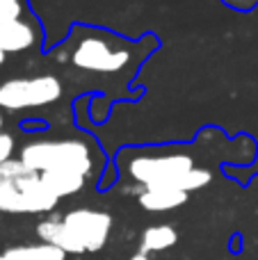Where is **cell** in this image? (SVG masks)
I'll list each match as a JSON object with an SVG mask.
<instances>
[{"instance_id":"1","label":"cell","mask_w":258,"mask_h":260,"mask_svg":"<svg viewBox=\"0 0 258 260\" xmlns=\"http://www.w3.org/2000/svg\"><path fill=\"white\" fill-rule=\"evenodd\" d=\"M21 160L35 174L44 171H76L89 176L94 171V151L82 139H41L21 148Z\"/></svg>"},{"instance_id":"2","label":"cell","mask_w":258,"mask_h":260,"mask_svg":"<svg viewBox=\"0 0 258 260\" xmlns=\"http://www.w3.org/2000/svg\"><path fill=\"white\" fill-rule=\"evenodd\" d=\"M69 55L78 69L91 73H119L131 62L128 46L99 30H91L89 35L78 39V44Z\"/></svg>"},{"instance_id":"3","label":"cell","mask_w":258,"mask_h":260,"mask_svg":"<svg viewBox=\"0 0 258 260\" xmlns=\"http://www.w3.org/2000/svg\"><path fill=\"white\" fill-rule=\"evenodd\" d=\"M126 169L142 187H176L195 169V160L183 153L169 155H135L126 162Z\"/></svg>"},{"instance_id":"4","label":"cell","mask_w":258,"mask_h":260,"mask_svg":"<svg viewBox=\"0 0 258 260\" xmlns=\"http://www.w3.org/2000/svg\"><path fill=\"white\" fill-rule=\"evenodd\" d=\"M62 82L55 76L12 78L0 85V110H32L46 108L62 99Z\"/></svg>"},{"instance_id":"5","label":"cell","mask_w":258,"mask_h":260,"mask_svg":"<svg viewBox=\"0 0 258 260\" xmlns=\"http://www.w3.org/2000/svg\"><path fill=\"white\" fill-rule=\"evenodd\" d=\"M62 221L82 244L85 253L101 251L112 231V217L103 210H91V208H76V210L67 212Z\"/></svg>"},{"instance_id":"6","label":"cell","mask_w":258,"mask_h":260,"mask_svg":"<svg viewBox=\"0 0 258 260\" xmlns=\"http://www.w3.org/2000/svg\"><path fill=\"white\" fill-rule=\"evenodd\" d=\"M37 39H39V30L25 16H0V50L3 53H25L37 44Z\"/></svg>"},{"instance_id":"7","label":"cell","mask_w":258,"mask_h":260,"mask_svg":"<svg viewBox=\"0 0 258 260\" xmlns=\"http://www.w3.org/2000/svg\"><path fill=\"white\" fill-rule=\"evenodd\" d=\"M37 235H39L41 242L53 244V247L62 249L64 253H85L82 244L78 242L76 235L69 231V226L64 224L62 219L48 217V219L39 221V224H37Z\"/></svg>"},{"instance_id":"8","label":"cell","mask_w":258,"mask_h":260,"mask_svg":"<svg viewBox=\"0 0 258 260\" xmlns=\"http://www.w3.org/2000/svg\"><path fill=\"white\" fill-rule=\"evenodd\" d=\"M137 201L149 212H167L183 206L187 201V194L176 187H144L137 197Z\"/></svg>"},{"instance_id":"9","label":"cell","mask_w":258,"mask_h":260,"mask_svg":"<svg viewBox=\"0 0 258 260\" xmlns=\"http://www.w3.org/2000/svg\"><path fill=\"white\" fill-rule=\"evenodd\" d=\"M41 176V183L48 187L50 194H55L57 199L62 197H73L85 187V176L76 174V171H44Z\"/></svg>"},{"instance_id":"10","label":"cell","mask_w":258,"mask_h":260,"mask_svg":"<svg viewBox=\"0 0 258 260\" xmlns=\"http://www.w3.org/2000/svg\"><path fill=\"white\" fill-rule=\"evenodd\" d=\"M178 242V233L174 226L169 224H155L142 233L140 238V251L142 253H155V251H165V249H172Z\"/></svg>"},{"instance_id":"11","label":"cell","mask_w":258,"mask_h":260,"mask_svg":"<svg viewBox=\"0 0 258 260\" xmlns=\"http://www.w3.org/2000/svg\"><path fill=\"white\" fill-rule=\"evenodd\" d=\"M0 212H30L32 215V206H30V197L23 192L18 185H3L0 183Z\"/></svg>"},{"instance_id":"12","label":"cell","mask_w":258,"mask_h":260,"mask_svg":"<svg viewBox=\"0 0 258 260\" xmlns=\"http://www.w3.org/2000/svg\"><path fill=\"white\" fill-rule=\"evenodd\" d=\"M14 253H16L21 260H64L67 253L62 249L53 247V244H25V247H12Z\"/></svg>"},{"instance_id":"13","label":"cell","mask_w":258,"mask_h":260,"mask_svg":"<svg viewBox=\"0 0 258 260\" xmlns=\"http://www.w3.org/2000/svg\"><path fill=\"white\" fill-rule=\"evenodd\" d=\"M35 174L32 169H27V165L21 160V157H12V160L3 162L0 165V183L3 185H18L21 180L30 178V176Z\"/></svg>"},{"instance_id":"14","label":"cell","mask_w":258,"mask_h":260,"mask_svg":"<svg viewBox=\"0 0 258 260\" xmlns=\"http://www.w3.org/2000/svg\"><path fill=\"white\" fill-rule=\"evenodd\" d=\"M210 180H213V174H210L208 169H197V167H195V169H192L190 174L181 180L178 189H181V192H185V194H190V192H195V189L206 187Z\"/></svg>"},{"instance_id":"15","label":"cell","mask_w":258,"mask_h":260,"mask_svg":"<svg viewBox=\"0 0 258 260\" xmlns=\"http://www.w3.org/2000/svg\"><path fill=\"white\" fill-rule=\"evenodd\" d=\"M0 16H7V18L25 16V5H23V0H0Z\"/></svg>"},{"instance_id":"16","label":"cell","mask_w":258,"mask_h":260,"mask_svg":"<svg viewBox=\"0 0 258 260\" xmlns=\"http://www.w3.org/2000/svg\"><path fill=\"white\" fill-rule=\"evenodd\" d=\"M14 151H16V139H14L9 133L0 130V165L7 162V160H12Z\"/></svg>"},{"instance_id":"17","label":"cell","mask_w":258,"mask_h":260,"mask_svg":"<svg viewBox=\"0 0 258 260\" xmlns=\"http://www.w3.org/2000/svg\"><path fill=\"white\" fill-rule=\"evenodd\" d=\"M229 5H233V7H240V9H249L254 3H258V0H227Z\"/></svg>"},{"instance_id":"18","label":"cell","mask_w":258,"mask_h":260,"mask_svg":"<svg viewBox=\"0 0 258 260\" xmlns=\"http://www.w3.org/2000/svg\"><path fill=\"white\" fill-rule=\"evenodd\" d=\"M0 260H21V258H18L16 253H14V249H7V251L0 253Z\"/></svg>"},{"instance_id":"19","label":"cell","mask_w":258,"mask_h":260,"mask_svg":"<svg viewBox=\"0 0 258 260\" xmlns=\"http://www.w3.org/2000/svg\"><path fill=\"white\" fill-rule=\"evenodd\" d=\"M128 260H151V258H149V256H146V253L137 251V253H135V256H131V258H128Z\"/></svg>"},{"instance_id":"20","label":"cell","mask_w":258,"mask_h":260,"mask_svg":"<svg viewBox=\"0 0 258 260\" xmlns=\"http://www.w3.org/2000/svg\"><path fill=\"white\" fill-rule=\"evenodd\" d=\"M5 57H7V53H3V50H0V64L5 62Z\"/></svg>"},{"instance_id":"21","label":"cell","mask_w":258,"mask_h":260,"mask_svg":"<svg viewBox=\"0 0 258 260\" xmlns=\"http://www.w3.org/2000/svg\"><path fill=\"white\" fill-rule=\"evenodd\" d=\"M3 123H5V117H3V112H0V130H3Z\"/></svg>"}]
</instances>
